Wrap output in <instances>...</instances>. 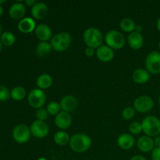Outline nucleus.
<instances>
[{
    "mask_svg": "<svg viewBox=\"0 0 160 160\" xmlns=\"http://www.w3.org/2000/svg\"><path fill=\"white\" fill-rule=\"evenodd\" d=\"M83 39L87 47L97 49L102 45L103 35L101 31L96 28H89L84 31Z\"/></svg>",
    "mask_w": 160,
    "mask_h": 160,
    "instance_id": "nucleus-1",
    "label": "nucleus"
},
{
    "mask_svg": "<svg viewBox=\"0 0 160 160\" xmlns=\"http://www.w3.org/2000/svg\"><path fill=\"white\" fill-rule=\"evenodd\" d=\"M69 144L71 149L75 152H84L90 148L92 139L87 134H76L70 138Z\"/></svg>",
    "mask_w": 160,
    "mask_h": 160,
    "instance_id": "nucleus-2",
    "label": "nucleus"
},
{
    "mask_svg": "<svg viewBox=\"0 0 160 160\" xmlns=\"http://www.w3.org/2000/svg\"><path fill=\"white\" fill-rule=\"evenodd\" d=\"M142 131L148 137H157L160 134V120L155 116H148L142 122Z\"/></svg>",
    "mask_w": 160,
    "mask_h": 160,
    "instance_id": "nucleus-3",
    "label": "nucleus"
},
{
    "mask_svg": "<svg viewBox=\"0 0 160 160\" xmlns=\"http://www.w3.org/2000/svg\"><path fill=\"white\" fill-rule=\"evenodd\" d=\"M50 43L56 52H64L68 49L71 45L72 37L67 32L59 33L52 38Z\"/></svg>",
    "mask_w": 160,
    "mask_h": 160,
    "instance_id": "nucleus-4",
    "label": "nucleus"
},
{
    "mask_svg": "<svg viewBox=\"0 0 160 160\" xmlns=\"http://www.w3.org/2000/svg\"><path fill=\"white\" fill-rule=\"evenodd\" d=\"M105 41L109 48L112 49H120L125 45V38L120 31L112 30L107 32L105 37Z\"/></svg>",
    "mask_w": 160,
    "mask_h": 160,
    "instance_id": "nucleus-5",
    "label": "nucleus"
},
{
    "mask_svg": "<svg viewBox=\"0 0 160 160\" xmlns=\"http://www.w3.org/2000/svg\"><path fill=\"white\" fill-rule=\"evenodd\" d=\"M28 101L32 108L38 109L42 108L46 101V96L43 90L39 88L33 89L28 96Z\"/></svg>",
    "mask_w": 160,
    "mask_h": 160,
    "instance_id": "nucleus-6",
    "label": "nucleus"
},
{
    "mask_svg": "<svg viewBox=\"0 0 160 160\" xmlns=\"http://www.w3.org/2000/svg\"><path fill=\"white\" fill-rule=\"evenodd\" d=\"M145 67L149 73H160V52L153 51L148 53L145 59Z\"/></svg>",
    "mask_w": 160,
    "mask_h": 160,
    "instance_id": "nucleus-7",
    "label": "nucleus"
},
{
    "mask_svg": "<svg viewBox=\"0 0 160 160\" xmlns=\"http://www.w3.org/2000/svg\"><path fill=\"white\" fill-rule=\"evenodd\" d=\"M154 106V101L148 95H142L134 100V109L135 111L142 113L148 112L152 109Z\"/></svg>",
    "mask_w": 160,
    "mask_h": 160,
    "instance_id": "nucleus-8",
    "label": "nucleus"
},
{
    "mask_svg": "<svg viewBox=\"0 0 160 160\" xmlns=\"http://www.w3.org/2000/svg\"><path fill=\"white\" fill-rule=\"evenodd\" d=\"M31 129L25 124H19L12 131V138L20 144L28 142L31 138Z\"/></svg>",
    "mask_w": 160,
    "mask_h": 160,
    "instance_id": "nucleus-9",
    "label": "nucleus"
},
{
    "mask_svg": "<svg viewBox=\"0 0 160 160\" xmlns=\"http://www.w3.org/2000/svg\"><path fill=\"white\" fill-rule=\"evenodd\" d=\"M31 132L37 138H44L49 132V128L45 121L36 120L31 125Z\"/></svg>",
    "mask_w": 160,
    "mask_h": 160,
    "instance_id": "nucleus-10",
    "label": "nucleus"
},
{
    "mask_svg": "<svg viewBox=\"0 0 160 160\" xmlns=\"http://www.w3.org/2000/svg\"><path fill=\"white\" fill-rule=\"evenodd\" d=\"M72 117L69 112L61 111L56 116L55 123L56 127L61 130H66L69 128L71 125Z\"/></svg>",
    "mask_w": 160,
    "mask_h": 160,
    "instance_id": "nucleus-11",
    "label": "nucleus"
},
{
    "mask_svg": "<svg viewBox=\"0 0 160 160\" xmlns=\"http://www.w3.org/2000/svg\"><path fill=\"white\" fill-rule=\"evenodd\" d=\"M60 107L62 111L67 112H70L74 111L78 106V102L77 98L73 95H67L61 99Z\"/></svg>",
    "mask_w": 160,
    "mask_h": 160,
    "instance_id": "nucleus-12",
    "label": "nucleus"
},
{
    "mask_svg": "<svg viewBox=\"0 0 160 160\" xmlns=\"http://www.w3.org/2000/svg\"><path fill=\"white\" fill-rule=\"evenodd\" d=\"M97 58L103 62H109L113 59V50L107 45H102L95 51Z\"/></svg>",
    "mask_w": 160,
    "mask_h": 160,
    "instance_id": "nucleus-13",
    "label": "nucleus"
},
{
    "mask_svg": "<svg viewBox=\"0 0 160 160\" xmlns=\"http://www.w3.org/2000/svg\"><path fill=\"white\" fill-rule=\"evenodd\" d=\"M35 35L41 42H48V40L52 39V32L49 27L45 23H41L36 27L34 31Z\"/></svg>",
    "mask_w": 160,
    "mask_h": 160,
    "instance_id": "nucleus-14",
    "label": "nucleus"
},
{
    "mask_svg": "<svg viewBox=\"0 0 160 160\" xmlns=\"http://www.w3.org/2000/svg\"><path fill=\"white\" fill-rule=\"evenodd\" d=\"M137 146L142 152L146 153L152 152V150L155 148L154 140L151 137H148L147 135L142 136L138 140Z\"/></svg>",
    "mask_w": 160,
    "mask_h": 160,
    "instance_id": "nucleus-15",
    "label": "nucleus"
},
{
    "mask_svg": "<svg viewBox=\"0 0 160 160\" xmlns=\"http://www.w3.org/2000/svg\"><path fill=\"white\" fill-rule=\"evenodd\" d=\"M25 12H26V6L22 2H16L10 6L9 9V16L12 19L18 20L23 18Z\"/></svg>",
    "mask_w": 160,
    "mask_h": 160,
    "instance_id": "nucleus-16",
    "label": "nucleus"
},
{
    "mask_svg": "<svg viewBox=\"0 0 160 160\" xmlns=\"http://www.w3.org/2000/svg\"><path fill=\"white\" fill-rule=\"evenodd\" d=\"M135 140L134 137L130 134H122L117 138V145L123 150H129L134 147Z\"/></svg>",
    "mask_w": 160,
    "mask_h": 160,
    "instance_id": "nucleus-17",
    "label": "nucleus"
},
{
    "mask_svg": "<svg viewBox=\"0 0 160 160\" xmlns=\"http://www.w3.org/2000/svg\"><path fill=\"white\" fill-rule=\"evenodd\" d=\"M48 8L45 2H37L31 8L32 17L36 20H42L47 16Z\"/></svg>",
    "mask_w": 160,
    "mask_h": 160,
    "instance_id": "nucleus-18",
    "label": "nucleus"
},
{
    "mask_svg": "<svg viewBox=\"0 0 160 160\" xmlns=\"http://www.w3.org/2000/svg\"><path fill=\"white\" fill-rule=\"evenodd\" d=\"M36 23L34 19L31 17H25L20 20L18 23V29L24 34H29L36 29Z\"/></svg>",
    "mask_w": 160,
    "mask_h": 160,
    "instance_id": "nucleus-19",
    "label": "nucleus"
},
{
    "mask_svg": "<svg viewBox=\"0 0 160 160\" xmlns=\"http://www.w3.org/2000/svg\"><path fill=\"white\" fill-rule=\"evenodd\" d=\"M128 42L130 47L133 49H140L144 45V38L143 36L141 33L134 31L132 33H130L128 38Z\"/></svg>",
    "mask_w": 160,
    "mask_h": 160,
    "instance_id": "nucleus-20",
    "label": "nucleus"
},
{
    "mask_svg": "<svg viewBox=\"0 0 160 160\" xmlns=\"http://www.w3.org/2000/svg\"><path fill=\"white\" fill-rule=\"evenodd\" d=\"M132 79L137 84H145L150 80V73H148V70L145 69H137L133 72Z\"/></svg>",
    "mask_w": 160,
    "mask_h": 160,
    "instance_id": "nucleus-21",
    "label": "nucleus"
},
{
    "mask_svg": "<svg viewBox=\"0 0 160 160\" xmlns=\"http://www.w3.org/2000/svg\"><path fill=\"white\" fill-rule=\"evenodd\" d=\"M36 84L39 89L45 90L51 87L52 84V78L48 73H42L38 78Z\"/></svg>",
    "mask_w": 160,
    "mask_h": 160,
    "instance_id": "nucleus-22",
    "label": "nucleus"
},
{
    "mask_svg": "<svg viewBox=\"0 0 160 160\" xmlns=\"http://www.w3.org/2000/svg\"><path fill=\"white\" fill-rule=\"evenodd\" d=\"M52 49L51 43L48 42H40L36 47V54L39 57H45L48 56Z\"/></svg>",
    "mask_w": 160,
    "mask_h": 160,
    "instance_id": "nucleus-23",
    "label": "nucleus"
},
{
    "mask_svg": "<svg viewBox=\"0 0 160 160\" xmlns=\"http://www.w3.org/2000/svg\"><path fill=\"white\" fill-rule=\"evenodd\" d=\"M70 135L66 131H58L54 135V142L58 145H61V146L67 145V144L70 143Z\"/></svg>",
    "mask_w": 160,
    "mask_h": 160,
    "instance_id": "nucleus-24",
    "label": "nucleus"
},
{
    "mask_svg": "<svg viewBox=\"0 0 160 160\" xmlns=\"http://www.w3.org/2000/svg\"><path fill=\"white\" fill-rule=\"evenodd\" d=\"M120 26L122 31L128 33L134 32V31H135L136 28V24L135 23H134V20L131 18H128V17L123 18V20L120 21Z\"/></svg>",
    "mask_w": 160,
    "mask_h": 160,
    "instance_id": "nucleus-25",
    "label": "nucleus"
},
{
    "mask_svg": "<svg viewBox=\"0 0 160 160\" xmlns=\"http://www.w3.org/2000/svg\"><path fill=\"white\" fill-rule=\"evenodd\" d=\"M26 96V90L22 86L13 88L10 92V97L15 101H21Z\"/></svg>",
    "mask_w": 160,
    "mask_h": 160,
    "instance_id": "nucleus-26",
    "label": "nucleus"
},
{
    "mask_svg": "<svg viewBox=\"0 0 160 160\" xmlns=\"http://www.w3.org/2000/svg\"><path fill=\"white\" fill-rule=\"evenodd\" d=\"M15 41V36L12 33L9 32V31H5L0 36V42L2 45H6V46H11V45H13Z\"/></svg>",
    "mask_w": 160,
    "mask_h": 160,
    "instance_id": "nucleus-27",
    "label": "nucleus"
},
{
    "mask_svg": "<svg viewBox=\"0 0 160 160\" xmlns=\"http://www.w3.org/2000/svg\"><path fill=\"white\" fill-rule=\"evenodd\" d=\"M46 109L48 111V114L52 116H56L58 113L61 112L60 105H59V103L56 102H51L48 105Z\"/></svg>",
    "mask_w": 160,
    "mask_h": 160,
    "instance_id": "nucleus-28",
    "label": "nucleus"
},
{
    "mask_svg": "<svg viewBox=\"0 0 160 160\" xmlns=\"http://www.w3.org/2000/svg\"><path fill=\"white\" fill-rule=\"evenodd\" d=\"M134 115H135V109L133 107L128 106V107L124 108L122 111V117L126 120H131L134 117Z\"/></svg>",
    "mask_w": 160,
    "mask_h": 160,
    "instance_id": "nucleus-29",
    "label": "nucleus"
},
{
    "mask_svg": "<svg viewBox=\"0 0 160 160\" xmlns=\"http://www.w3.org/2000/svg\"><path fill=\"white\" fill-rule=\"evenodd\" d=\"M129 131L133 134H139L142 131V123L138 122H133L129 126Z\"/></svg>",
    "mask_w": 160,
    "mask_h": 160,
    "instance_id": "nucleus-30",
    "label": "nucleus"
},
{
    "mask_svg": "<svg viewBox=\"0 0 160 160\" xmlns=\"http://www.w3.org/2000/svg\"><path fill=\"white\" fill-rule=\"evenodd\" d=\"M48 115L49 114H48L47 109H44V108H41V109H37L35 113V117L37 118V120H42V121H45V120H47Z\"/></svg>",
    "mask_w": 160,
    "mask_h": 160,
    "instance_id": "nucleus-31",
    "label": "nucleus"
},
{
    "mask_svg": "<svg viewBox=\"0 0 160 160\" xmlns=\"http://www.w3.org/2000/svg\"><path fill=\"white\" fill-rule=\"evenodd\" d=\"M10 97V92L6 86L0 85V101H6Z\"/></svg>",
    "mask_w": 160,
    "mask_h": 160,
    "instance_id": "nucleus-32",
    "label": "nucleus"
},
{
    "mask_svg": "<svg viewBox=\"0 0 160 160\" xmlns=\"http://www.w3.org/2000/svg\"><path fill=\"white\" fill-rule=\"evenodd\" d=\"M152 160H160V148H155L152 152Z\"/></svg>",
    "mask_w": 160,
    "mask_h": 160,
    "instance_id": "nucleus-33",
    "label": "nucleus"
},
{
    "mask_svg": "<svg viewBox=\"0 0 160 160\" xmlns=\"http://www.w3.org/2000/svg\"><path fill=\"white\" fill-rule=\"evenodd\" d=\"M95 51L96 50L93 48H91V47H86L85 49H84V54L88 56V57H92L95 55Z\"/></svg>",
    "mask_w": 160,
    "mask_h": 160,
    "instance_id": "nucleus-34",
    "label": "nucleus"
},
{
    "mask_svg": "<svg viewBox=\"0 0 160 160\" xmlns=\"http://www.w3.org/2000/svg\"><path fill=\"white\" fill-rule=\"evenodd\" d=\"M24 3L28 6H31V8H32L37 2H36L34 0H26V1L24 2Z\"/></svg>",
    "mask_w": 160,
    "mask_h": 160,
    "instance_id": "nucleus-35",
    "label": "nucleus"
},
{
    "mask_svg": "<svg viewBox=\"0 0 160 160\" xmlns=\"http://www.w3.org/2000/svg\"><path fill=\"white\" fill-rule=\"evenodd\" d=\"M154 144L155 146H156V148H160V135L155 138Z\"/></svg>",
    "mask_w": 160,
    "mask_h": 160,
    "instance_id": "nucleus-36",
    "label": "nucleus"
},
{
    "mask_svg": "<svg viewBox=\"0 0 160 160\" xmlns=\"http://www.w3.org/2000/svg\"><path fill=\"white\" fill-rule=\"evenodd\" d=\"M131 160H147L144 156H140V155H136L131 158Z\"/></svg>",
    "mask_w": 160,
    "mask_h": 160,
    "instance_id": "nucleus-37",
    "label": "nucleus"
},
{
    "mask_svg": "<svg viewBox=\"0 0 160 160\" xmlns=\"http://www.w3.org/2000/svg\"><path fill=\"white\" fill-rule=\"evenodd\" d=\"M142 31H143V28H142V27L141 26V25H136L135 31H137V32L141 33Z\"/></svg>",
    "mask_w": 160,
    "mask_h": 160,
    "instance_id": "nucleus-38",
    "label": "nucleus"
},
{
    "mask_svg": "<svg viewBox=\"0 0 160 160\" xmlns=\"http://www.w3.org/2000/svg\"><path fill=\"white\" fill-rule=\"evenodd\" d=\"M156 26H157V29L159 30V31H160V17L159 19H158L157 24H156Z\"/></svg>",
    "mask_w": 160,
    "mask_h": 160,
    "instance_id": "nucleus-39",
    "label": "nucleus"
},
{
    "mask_svg": "<svg viewBox=\"0 0 160 160\" xmlns=\"http://www.w3.org/2000/svg\"><path fill=\"white\" fill-rule=\"evenodd\" d=\"M2 14H3V8H2V6L0 5V17H2Z\"/></svg>",
    "mask_w": 160,
    "mask_h": 160,
    "instance_id": "nucleus-40",
    "label": "nucleus"
},
{
    "mask_svg": "<svg viewBox=\"0 0 160 160\" xmlns=\"http://www.w3.org/2000/svg\"><path fill=\"white\" fill-rule=\"evenodd\" d=\"M2 25L1 23H0V35H2Z\"/></svg>",
    "mask_w": 160,
    "mask_h": 160,
    "instance_id": "nucleus-41",
    "label": "nucleus"
},
{
    "mask_svg": "<svg viewBox=\"0 0 160 160\" xmlns=\"http://www.w3.org/2000/svg\"><path fill=\"white\" fill-rule=\"evenodd\" d=\"M6 0H0V5L2 4V3H4V2H6Z\"/></svg>",
    "mask_w": 160,
    "mask_h": 160,
    "instance_id": "nucleus-42",
    "label": "nucleus"
},
{
    "mask_svg": "<svg viewBox=\"0 0 160 160\" xmlns=\"http://www.w3.org/2000/svg\"><path fill=\"white\" fill-rule=\"evenodd\" d=\"M38 160H47L46 159H45V158H39Z\"/></svg>",
    "mask_w": 160,
    "mask_h": 160,
    "instance_id": "nucleus-43",
    "label": "nucleus"
},
{
    "mask_svg": "<svg viewBox=\"0 0 160 160\" xmlns=\"http://www.w3.org/2000/svg\"><path fill=\"white\" fill-rule=\"evenodd\" d=\"M1 50H2V43L1 42H0V52H1Z\"/></svg>",
    "mask_w": 160,
    "mask_h": 160,
    "instance_id": "nucleus-44",
    "label": "nucleus"
},
{
    "mask_svg": "<svg viewBox=\"0 0 160 160\" xmlns=\"http://www.w3.org/2000/svg\"><path fill=\"white\" fill-rule=\"evenodd\" d=\"M159 106H160V96H159Z\"/></svg>",
    "mask_w": 160,
    "mask_h": 160,
    "instance_id": "nucleus-45",
    "label": "nucleus"
},
{
    "mask_svg": "<svg viewBox=\"0 0 160 160\" xmlns=\"http://www.w3.org/2000/svg\"><path fill=\"white\" fill-rule=\"evenodd\" d=\"M159 49H160V41H159Z\"/></svg>",
    "mask_w": 160,
    "mask_h": 160,
    "instance_id": "nucleus-46",
    "label": "nucleus"
}]
</instances>
